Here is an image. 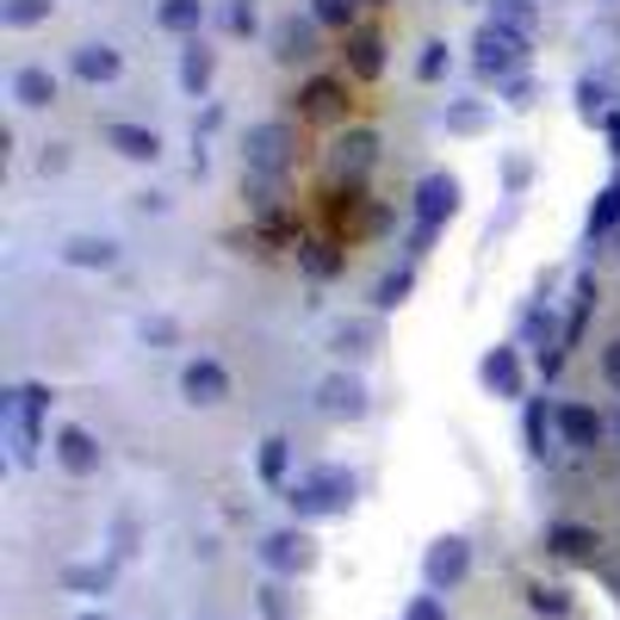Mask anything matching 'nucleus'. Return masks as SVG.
I'll list each match as a JSON object with an SVG mask.
<instances>
[{"instance_id": "a878e982", "label": "nucleus", "mask_w": 620, "mask_h": 620, "mask_svg": "<svg viewBox=\"0 0 620 620\" xmlns=\"http://www.w3.org/2000/svg\"><path fill=\"white\" fill-rule=\"evenodd\" d=\"M205 75H211V62H205V56H199V50H193V56H186V81H193V87H199V81H205Z\"/></svg>"}, {"instance_id": "bb28decb", "label": "nucleus", "mask_w": 620, "mask_h": 620, "mask_svg": "<svg viewBox=\"0 0 620 620\" xmlns=\"http://www.w3.org/2000/svg\"><path fill=\"white\" fill-rule=\"evenodd\" d=\"M403 620H441V602H434V596H422V602L410 608V614H403Z\"/></svg>"}, {"instance_id": "f8f14e48", "label": "nucleus", "mask_w": 620, "mask_h": 620, "mask_svg": "<svg viewBox=\"0 0 620 620\" xmlns=\"http://www.w3.org/2000/svg\"><path fill=\"white\" fill-rule=\"evenodd\" d=\"M323 410H329V416H360V410H366V391H360L354 379H329V385H323Z\"/></svg>"}, {"instance_id": "20e7f679", "label": "nucleus", "mask_w": 620, "mask_h": 620, "mask_svg": "<svg viewBox=\"0 0 620 620\" xmlns=\"http://www.w3.org/2000/svg\"><path fill=\"white\" fill-rule=\"evenodd\" d=\"M341 112H348V87H341V81H310V87L298 93V118L329 124V118H341Z\"/></svg>"}, {"instance_id": "b1692460", "label": "nucleus", "mask_w": 620, "mask_h": 620, "mask_svg": "<svg viewBox=\"0 0 620 620\" xmlns=\"http://www.w3.org/2000/svg\"><path fill=\"white\" fill-rule=\"evenodd\" d=\"M614 217H620V186H608V193H602V205H596V230H608Z\"/></svg>"}, {"instance_id": "dca6fc26", "label": "nucleus", "mask_w": 620, "mask_h": 620, "mask_svg": "<svg viewBox=\"0 0 620 620\" xmlns=\"http://www.w3.org/2000/svg\"><path fill=\"white\" fill-rule=\"evenodd\" d=\"M75 69H81L87 81H112V75H118V56H112L106 44H87V50L75 56Z\"/></svg>"}, {"instance_id": "0eeeda50", "label": "nucleus", "mask_w": 620, "mask_h": 620, "mask_svg": "<svg viewBox=\"0 0 620 620\" xmlns=\"http://www.w3.org/2000/svg\"><path fill=\"white\" fill-rule=\"evenodd\" d=\"M465 571H472V552H465V540H441V546L428 552V583H434V589L459 583Z\"/></svg>"}, {"instance_id": "9d476101", "label": "nucleus", "mask_w": 620, "mask_h": 620, "mask_svg": "<svg viewBox=\"0 0 620 620\" xmlns=\"http://www.w3.org/2000/svg\"><path fill=\"white\" fill-rule=\"evenodd\" d=\"M379 62H385V38L379 31H354L348 38V69L354 75H379Z\"/></svg>"}, {"instance_id": "4be33fe9", "label": "nucleus", "mask_w": 620, "mask_h": 620, "mask_svg": "<svg viewBox=\"0 0 620 620\" xmlns=\"http://www.w3.org/2000/svg\"><path fill=\"white\" fill-rule=\"evenodd\" d=\"M552 546H558V552H589V546H596V540H589V534H583V527H558V534H552Z\"/></svg>"}, {"instance_id": "f03ea898", "label": "nucleus", "mask_w": 620, "mask_h": 620, "mask_svg": "<svg viewBox=\"0 0 620 620\" xmlns=\"http://www.w3.org/2000/svg\"><path fill=\"white\" fill-rule=\"evenodd\" d=\"M286 149H292V131H286V124H255V131H248V168L255 174H279L286 168Z\"/></svg>"}, {"instance_id": "6e6552de", "label": "nucleus", "mask_w": 620, "mask_h": 620, "mask_svg": "<svg viewBox=\"0 0 620 620\" xmlns=\"http://www.w3.org/2000/svg\"><path fill=\"white\" fill-rule=\"evenodd\" d=\"M56 459L69 465V472H93V465H100V447H93L87 428H62L56 434Z\"/></svg>"}, {"instance_id": "6ab92c4d", "label": "nucleus", "mask_w": 620, "mask_h": 620, "mask_svg": "<svg viewBox=\"0 0 620 620\" xmlns=\"http://www.w3.org/2000/svg\"><path fill=\"white\" fill-rule=\"evenodd\" d=\"M484 379H490L496 391H515V354L503 348V354H490V366H484Z\"/></svg>"}, {"instance_id": "2f4dec72", "label": "nucleus", "mask_w": 620, "mask_h": 620, "mask_svg": "<svg viewBox=\"0 0 620 620\" xmlns=\"http://www.w3.org/2000/svg\"><path fill=\"white\" fill-rule=\"evenodd\" d=\"M614 143H620V124H614Z\"/></svg>"}, {"instance_id": "c85d7f7f", "label": "nucleus", "mask_w": 620, "mask_h": 620, "mask_svg": "<svg viewBox=\"0 0 620 620\" xmlns=\"http://www.w3.org/2000/svg\"><path fill=\"white\" fill-rule=\"evenodd\" d=\"M534 608H552V614H558V608H565V596H558V589H534Z\"/></svg>"}, {"instance_id": "cd10ccee", "label": "nucleus", "mask_w": 620, "mask_h": 620, "mask_svg": "<svg viewBox=\"0 0 620 620\" xmlns=\"http://www.w3.org/2000/svg\"><path fill=\"white\" fill-rule=\"evenodd\" d=\"M602 372H608V385L620 391V341H614V348H608V354H602Z\"/></svg>"}, {"instance_id": "423d86ee", "label": "nucleus", "mask_w": 620, "mask_h": 620, "mask_svg": "<svg viewBox=\"0 0 620 620\" xmlns=\"http://www.w3.org/2000/svg\"><path fill=\"white\" fill-rule=\"evenodd\" d=\"M186 397L193 403H224L230 397V372L217 366V360H193V366H186Z\"/></svg>"}, {"instance_id": "39448f33", "label": "nucleus", "mask_w": 620, "mask_h": 620, "mask_svg": "<svg viewBox=\"0 0 620 620\" xmlns=\"http://www.w3.org/2000/svg\"><path fill=\"white\" fill-rule=\"evenodd\" d=\"M372 149H379V143H372L366 131L341 137V143H335V155H329V174H335V180H360V174L372 168Z\"/></svg>"}, {"instance_id": "ddd939ff", "label": "nucleus", "mask_w": 620, "mask_h": 620, "mask_svg": "<svg viewBox=\"0 0 620 620\" xmlns=\"http://www.w3.org/2000/svg\"><path fill=\"white\" fill-rule=\"evenodd\" d=\"M106 137L118 143V155H131V162H149L155 155V131H143V124H112Z\"/></svg>"}, {"instance_id": "473e14b6", "label": "nucleus", "mask_w": 620, "mask_h": 620, "mask_svg": "<svg viewBox=\"0 0 620 620\" xmlns=\"http://www.w3.org/2000/svg\"><path fill=\"white\" fill-rule=\"evenodd\" d=\"M614 428H620V422H614Z\"/></svg>"}, {"instance_id": "aec40b11", "label": "nucleus", "mask_w": 620, "mask_h": 620, "mask_svg": "<svg viewBox=\"0 0 620 620\" xmlns=\"http://www.w3.org/2000/svg\"><path fill=\"white\" fill-rule=\"evenodd\" d=\"M44 13H50V0H7V19H13V25H38Z\"/></svg>"}, {"instance_id": "9b49d317", "label": "nucleus", "mask_w": 620, "mask_h": 620, "mask_svg": "<svg viewBox=\"0 0 620 620\" xmlns=\"http://www.w3.org/2000/svg\"><path fill=\"white\" fill-rule=\"evenodd\" d=\"M558 428H565V441H571V447H596V434H602V422L589 416L583 403H565V410H558Z\"/></svg>"}, {"instance_id": "412c9836", "label": "nucleus", "mask_w": 620, "mask_h": 620, "mask_svg": "<svg viewBox=\"0 0 620 620\" xmlns=\"http://www.w3.org/2000/svg\"><path fill=\"white\" fill-rule=\"evenodd\" d=\"M354 7H360V0H317V19H323V25H348Z\"/></svg>"}, {"instance_id": "f257e3e1", "label": "nucleus", "mask_w": 620, "mask_h": 620, "mask_svg": "<svg viewBox=\"0 0 620 620\" xmlns=\"http://www.w3.org/2000/svg\"><path fill=\"white\" fill-rule=\"evenodd\" d=\"M348 496H354V478H348V472H317L310 484H298V490H292V503L304 515H323V509H341Z\"/></svg>"}, {"instance_id": "393cba45", "label": "nucleus", "mask_w": 620, "mask_h": 620, "mask_svg": "<svg viewBox=\"0 0 620 620\" xmlns=\"http://www.w3.org/2000/svg\"><path fill=\"white\" fill-rule=\"evenodd\" d=\"M75 261H100V267H106L112 261V242H75Z\"/></svg>"}, {"instance_id": "c756f323", "label": "nucleus", "mask_w": 620, "mask_h": 620, "mask_svg": "<svg viewBox=\"0 0 620 620\" xmlns=\"http://www.w3.org/2000/svg\"><path fill=\"white\" fill-rule=\"evenodd\" d=\"M503 19H509V25H527V0H503Z\"/></svg>"}, {"instance_id": "4468645a", "label": "nucleus", "mask_w": 620, "mask_h": 620, "mask_svg": "<svg viewBox=\"0 0 620 620\" xmlns=\"http://www.w3.org/2000/svg\"><path fill=\"white\" fill-rule=\"evenodd\" d=\"M261 558L273 565V571H298L310 552H304V540H298V534H273V540L261 546Z\"/></svg>"}, {"instance_id": "2eb2a0df", "label": "nucleus", "mask_w": 620, "mask_h": 620, "mask_svg": "<svg viewBox=\"0 0 620 620\" xmlns=\"http://www.w3.org/2000/svg\"><path fill=\"white\" fill-rule=\"evenodd\" d=\"M13 93H19V100H25V106H50V100H56V81H50L44 69H19Z\"/></svg>"}, {"instance_id": "7c9ffc66", "label": "nucleus", "mask_w": 620, "mask_h": 620, "mask_svg": "<svg viewBox=\"0 0 620 620\" xmlns=\"http://www.w3.org/2000/svg\"><path fill=\"white\" fill-rule=\"evenodd\" d=\"M75 620H106V614H75Z\"/></svg>"}, {"instance_id": "5701e85b", "label": "nucleus", "mask_w": 620, "mask_h": 620, "mask_svg": "<svg viewBox=\"0 0 620 620\" xmlns=\"http://www.w3.org/2000/svg\"><path fill=\"white\" fill-rule=\"evenodd\" d=\"M261 472H267V478L286 472V441H267V447H261Z\"/></svg>"}, {"instance_id": "f3484780", "label": "nucleus", "mask_w": 620, "mask_h": 620, "mask_svg": "<svg viewBox=\"0 0 620 620\" xmlns=\"http://www.w3.org/2000/svg\"><path fill=\"white\" fill-rule=\"evenodd\" d=\"M199 19H205L199 0H168V7H162V25H168V31H193Z\"/></svg>"}, {"instance_id": "1a4fd4ad", "label": "nucleus", "mask_w": 620, "mask_h": 620, "mask_svg": "<svg viewBox=\"0 0 620 620\" xmlns=\"http://www.w3.org/2000/svg\"><path fill=\"white\" fill-rule=\"evenodd\" d=\"M484 75H509L515 62H521V44H515L509 31H484Z\"/></svg>"}, {"instance_id": "a211bd4d", "label": "nucleus", "mask_w": 620, "mask_h": 620, "mask_svg": "<svg viewBox=\"0 0 620 620\" xmlns=\"http://www.w3.org/2000/svg\"><path fill=\"white\" fill-rule=\"evenodd\" d=\"M279 56H286V62L310 56V25H298V19H286V25H279Z\"/></svg>"}, {"instance_id": "7ed1b4c3", "label": "nucleus", "mask_w": 620, "mask_h": 620, "mask_svg": "<svg viewBox=\"0 0 620 620\" xmlns=\"http://www.w3.org/2000/svg\"><path fill=\"white\" fill-rule=\"evenodd\" d=\"M453 199H459V186H453L447 174H434V180H422V205H416V217H422V224H416V248L428 242L434 230H441V217L453 211Z\"/></svg>"}]
</instances>
